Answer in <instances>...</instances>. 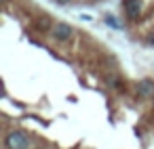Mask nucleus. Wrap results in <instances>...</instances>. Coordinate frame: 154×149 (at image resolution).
I'll return each mask as SVG.
<instances>
[{
  "instance_id": "obj_4",
  "label": "nucleus",
  "mask_w": 154,
  "mask_h": 149,
  "mask_svg": "<svg viewBox=\"0 0 154 149\" xmlns=\"http://www.w3.org/2000/svg\"><path fill=\"white\" fill-rule=\"evenodd\" d=\"M125 9H127V15H129L131 19H135V17L139 15V11H141V2H139V0H127V2H125Z\"/></svg>"
},
{
  "instance_id": "obj_5",
  "label": "nucleus",
  "mask_w": 154,
  "mask_h": 149,
  "mask_svg": "<svg viewBox=\"0 0 154 149\" xmlns=\"http://www.w3.org/2000/svg\"><path fill=\"white\" fill-rule=\"evenodd\" d=\"M106 23H108V25H112V28H120V23H118L114 17H110V15L106 17Z\"/></svg>"
},
{
  "instance_id": "obj_7",
  "label": "nucleus",
  "mask_w": 154,
  "mask_h": 149,
  "mask_svg": "<svg viewBox=\"0 0 154 149\" xmlns=\"http://www.w3.org/2000/svg\"><path fill=\"white\" fill-rule=\"evenodd\" d=\"M152 105H154V97H152Z\"/></svg>"
},
{
  "instance_id": "obj_1",
  "label": "nucleus",
  "mask_w": 154,
  "mask_h": 149,
  "mask_svg": "<svg viewBox=\"0 0 154 149\" xmlns=\"http://www.w3.org/2000/svg\"><path fill=\"white\" fill-rule=\"evenodd\" d=\"M7 149H28L30 147V139L26 136V132L21 130H11L5 139Z\"/></svg>"
},
{
  "instance_id": "obj_3",
  "label": "nucleus",
  "mask_w": 154,
  "mask_h": 149,
  "mask_svg": "<svg viewBox=\"0 0 154 149\" xmlns=\"http://www.w3.org/2000/svg\"><path fill=\"white\" fill-rule=\"evenodd\" d=\"M137 95L141 99H152L154 97V82L152 80H141L137 84Z\"/></svg>"
},
{
  "instance_id": "obj_2",
  "label": "nucleus",
  "mask_w": 154,
  "mask_h": 149,
  "mask_svg": "<svg viewBox=\"0 0 154 149\" xmlns=\"http://www.w3.org/2000/svg\"><path fill=\"white\" fill-rule=\"evenodd\" d=\"M72 25H68V23H63V21H57L53 28H51V36L57 40V42H68L70 38H72Z\"/></svg>"
},
{
  "instance_id": "obj_6",
  "label": "nucleus",
  "mask_w": 154,
  "mask_h": 149,
  "mask_svg": "<svg viewBox=\"0 0 154 149\" xmlns=\"http://www.w3.org/2000/svg\"><path fill=\"white\" fill-rule=\"evenodd\" d=\"M55 2H57V4H68L70 0H55Z\"/></svg>"
},
{
  "instance_id": "obj_8",
  "label": "nucleus",
  "mask_w": 154,
  "mask_h": 149,
  "mask_svg": "<svg viewBox=\"0 0 154 149\" xmlns=\"http://www.w3.org/2000/svg\"><path fill=\"white\" fill-rule=\"evenodd\" d=\"M2 2H7V0H2Z\"/></svg>"
}]
</instances>
